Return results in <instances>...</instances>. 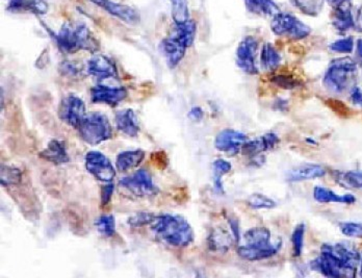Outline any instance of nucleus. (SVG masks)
<instances>
[{
  "instance_id": "1",
  "label": "nucleus",
  "mask_w": 362,
  "mask_h": 278,
  "mask_svg": "<svg viewBox=\"0 0 362 278\" xmlns=\"http://www.w3.org/2000/svg\"><path fill=\"white\" fill-rule=\"evenodd\" d=\"M361 254L346 243L324 244L321 254L310 262L311 270L327 277H354Z\"/></svg>"
},
{
  "instance_id": "2",
  "label": "nucleus",
  "mask_w": 362,
  "mask_h": 278,
  "mask_svg": "<svg viewBox=\"0 0 362 278\" xmlns=\"http://www.w3.org/2000/svg\"><path fill=\"white\" fill-rule=\"evenodd\" d=\"M149 226L160 241L171 247H188L194 242V231L188 220L182 216L154 214Z\"/></svg>"
},
{
  "instance_id": "3",
  "label": "nucleus",
  "mask_w": 362,
  "mask_h": 278,
  "mask_svg": "<svg viewBox=\"0 0 362 278\" xmlns=\"http://www.w3.org/2000/svg\"><path fill=\"white\" fill-rule=\"evenodd\" d=\"M50 35L63 54H75L80 50L95 54L100 48L99 42L84 23H63L58 33Z\"/></svg>"
},
{
  "instance_id": "4",
  "label": "nucleus",
  "mask_w": 362,
  "mask_h": 278,
  "mask_svg": "<svg viewBox=\"0 0 362 278\" xmlns=\"http://www.w3.org/2000/svg\"><path fill=\"white\" fill-rule=\"evenodd\" d=\"M272 235L266 227H253L243 235L245 244L239 246L238 254L248 262H259L272 258L280 250L282 243L271 241Z\"/></svg>"
},
{
  "instance_id": "5",
  "label": "nucleus",
  "mask_w": 362,
  "mask_h": 278,
  "mask_svg": "<svg viewBox=\"0 0 362 278\" xmlns=\"http://www.w3.org/2000/svg\"><path fill=\"white\" fill-rule=\"evenodd\" d=\"M359 70L355 59L349 57H336L332 59L323 78V85L333 94H342L352 89L355 74Z\"/></svg>"
},
{
  "instance_id": "6",
  "label": "nucleus",
  "mask_w": 362,
  "mask_h": 278,
  "mask_svg": "<svg viewBox=\"0 0 362 278\" xmlns=\"http://www.w3.org/2000/svg\"><path fill=\"white\" fill-rule=\"evenodd\" d=\"M77 129L80 138L89 145H99L113 137L111 122L109 118L101 112L86 115Z\"/></svg>"
},
{
  "instance_id": "7",
  "label": "nucleus",
  "mask_w": 362,
  "mask_h": 278,
  "mask_svg": "<svg viewBox=\"0 0 362 278\" xmlns=\"http://www.w3.org/2000/svg\"><path fill=\"white\" fill-rule=\"evenodd\" d=\"M270 27L274 35L289 38L294 41L306 39L311 34L310 27L289 13H277L272 17Z\"/></svg>"
},
{
  "instance_id": "8",
  "label": "nucleus",
  "mask_w": 362,
  "mask_h": 278,
  "mask_svg": "<svg viewBox=\"0 0 362 278\" xmlns=\"http://www.w3.org/2000/svg\"><path fill=\"white\" fill-rule=\"evenodd\" d=\"M119 184L137 197H151L158 194V188L154 184L151 174L145 169L137 170L133 175L120 180Z\"/></svg>"
},
{
  "instance_id": "9",
  "label": "nucleus",
  "mask_w": 362,
  "mask_h": 278,
  "mask_svg": "<svg viewBox=\"0 0 362 278\" xmlns=\"http://www.w3.org/2000/svg\"><path fill=\"white\" fill-rule=\"evenodd\" d=\"M258 40L253 36H246L239 44L236 52V66L249 75L259 73L256 56H257Z\"/></svg>"
},
{
  "instance_id": "10",
  "label": "nucleus",
  "mask_w": 362,
  "mask_h": 278,
  "mask_svg": "<svg viewBox=\"0 0 362 278\" xmlns=\"http://www.w3.org/2000/svg\"><path fill=\"white\" fill-rule=\"evenodd\" d=\"M59 117L66 124L77 129L86 117L84 101L73 94L63 97L59 107Z\"/></svg>"
},
{
  "instance_id": "11",
  "label": "nucleus",
  "mask_w": 362,
  "mask_h": 278,
  "mask_svg": "<svg viewBox=\"0 0 362 278\" xmlns=\"http://www.w3.org/2000/svg\"><path fill=\"white\" fill-rule=\"evenodd\" d=\"M86 168L99 182H112L116 176L114 165L100 152H89L86 154Z\"/></svg>"
},
{
  "instance_id": "12",
  "label": "nucleus",
  "mask_w": 362,
  "mask_h": 278,
  "mask_svg": "<svg viewBox=\"0 0 362 278\" xmlns=\"http://www.w3.org/2000/svg\"><path fill=\"white\" fill-rule=\"evenodd\" d=\"M248 141L247 136L232 129H225L218 133L215 140V147L228 156L240 154L243 144Z\"/></svg>"
},
{
  "instance_id": "13",
  "label": "nucleus",
  "mask_w": 362,
  "mask_h": 278,
  "mask_svg": "<svg viewBox=\"0 0 362 278\" xmlns=\"http://www.w3.org/2000/svg\"><path fill=\"white\" fill-rule=\"evenodd\" d=\"M88 1L109 13L110 15L116 17L126 24L135 25L141 20L139 13L135 8L126 6V4L118 3V2L112 1V0H88Z\"/></svg>"
},
{
  "instance_id": "14",
  "label": "nucleus",
  "mask_w": 362,
  "mask_h": 278,
  "mask_svg": "<svg viewBox=\"0 0 362 278\" xmlns=\"http://www.w3.org/2000/svg\"><path fill=\"white\" fill-rule=\"evenodd\" d=\"M86 72L89 75L94 76L98 80L117 78L118 71L115 63L110 57L103 54H95L86 64Z\"/></svg>"
},
{
  "instance_id": "15",
  "label": "nucleus",
  "mask_w": 362,
  "mask_h": 278,
  "mask_svg": "<svg viewBox=\"0 0 362 278\" xmlns=\"http://www.w3.org/2000/svg\"><path fill=\"white\" fill-rule=\"evenodd\" d=\"M126 97L127 90L122 87L114 88L105 85H97L91 89V101L94 103H105L111 107H116Z\"/></svg>"
},
{
  "instance_id": "16",
  "label": "nucleus",
  "mask_w": 362,
  "mask_h": 278,
  "mask_svg": "<svg viewBox=\"0 0 362 278\" xmlns=\"http://www.w3.org/2000/svg\"><path fill=\"white\" fill-rule=\"evenodd\" d=\"M331 23L333 29L340 35H346L349 31H354V15L352 12V2L333 8Z\"/></svg>"
},
{
  "instance_id": "17",
  "label": "nucleus",
  "mask_w": 362,
  "mask_h": 278,
  "mask_svg": "<svg viewBox=\"0 0 362 278\" xmlns=\"http://www.w3.org/2000/svg\"><path fill=\"white\" fill-rule=\"evenodd\" d=\"M280 139L276 133H269L260 136L257 139L247 141L241 148V154L243 156H256L262 152H268L278 145Z\"/></svg>"
},
{
  "instance_id": "18",
  "label": "nucleus",
  "mask_w": 362,
  "mask_h": 278,
  "mask_svg": "<svg viewBox=\"0 0 362 278\" xmlns=\"http://www.w3.org/2000/svg\"><path fill=\"white\" fill-rule=\"evenodd\" d=\"M160 52H162L165 59H166L167 65L171 69L179 66V64L181 63L182 59L186 56V50H188L186 46L182 45L181 42L177 41L171 35L165 38L160 42Z\"/></svg>"
},
{
  "instance_id": "19",
  "label": "nucleus",
  "mask_w": 362,
  "mask_h": 278,
  "mask_svg": "<svg viewBox=\"0 0 362 278\" xmlns=\"http://www.w3.org/2000/svg\"><path fill=\"white\" fill-rule=\"evenodd\" d=\"M6 10L13 14L44 15L48 12V3L45 0H8Z\"/></svg>"
},
{
  "instance_id": "20",
  "label": "nucleus",
  "mask_w": 362,
  "mask_h": 278,
  "mask_svg": "<svg viewBox=\"0 0 362 278\" xmlns=\"http://www.w3.org/2000/svg\"><path fill=\"white\" fill-rule=\"evenodd\" d=\"M116 127L127 137L135 138L139 133V119L131 109L118 112L115 117Z\"/></svg>"
},
{
  "instance_id": "21",
  "label": "nucleus",
  "mask_w": 362,
  "mask_h": 278,
  "mask_svg": "<svg viewBox=\"0 0 362 278\" xmlns=\"http://www.w3.org/2000/svg\"><path fill=\"white\" fill-rule=\"evenodd\" d=\"M326 175V169L321 165L304 164L293 168L287 174V182H298L317 180Z\"/></svg>"
},
{
  "instance_id": "22",
  "label": "nucleus",
  "mask_w": 362,
  "mask_h": 278,
  "mask_svg": "<svg viewBox=\"0 0 362 278\" xmlns=\"http://www.w3.org/2000/svg\"><path fill=\"white\" fill-rule=\"evenodd\" d=\"M39 156L42 160L47 161L54 165L66 164L70 161L65 142L60 140L50 141L47 147L40 152Z\"/></svg>"
},
{
  "instance_id": "23",
  "label": "nucleus",
  "mask_w": 362,
  "mask_h": 278,
  "mask_svg": "<svg viewBox=\"0 0 362 278\" xmlns=\"http://www.w3.org/2000/svg\"><path fill=\"white\" fill-rule=\"evenodd\" d=\"M313 197L319 203H345L353 205L356 201L354 195H340L325 186H317L313 189Z\"/></svg>"
},
{
  "instance_id": "24",
  "label": "nucleus",
  "mask_w": 362,
  "mask_h": 278,
  "mask_svg": "<svg viewBox=\"0 0 362 278\" xmlns=\"http://www.w3.org/2000/svg\"><path fill=\"white\" fill-rule=\"evenodd\" d=\"M196 35L197 24L192 19H188L186 22L175 24L174 29L171 34L173 38L181 42L182 45L186 46V48H190L194 44Z\"/></svg>"
},
{
  "instance_id": "25",
  "label": "nucleus",
  "mask_w": 362,
  "mask_h": 278,
  "mask_svg": "<svg viewBox=\"0 0 362 278\" xmlns=\"http://www.w3.org/2000/svg\"><path fill=\"white\" fill-rule=\"evenodd\" d=\"M144 159H145L144 150H126L118 154L116 158V168L120 172H127L139 167Z\"/></svg>"
},
{
  "instance_id": "26",
  "label": "nucleus",
  "mask_w": 362,
  "mask_h": 278,
  "mask_svg": "<svg viewBox=\"0 0 362 278\" xmlns=\"http://www.w3.org/2000/svg\"><path fill=\"white\" fill-rule=\"evenodd\" d=\"M248 12L256 16L273 17L281 12L280 8L274 0H243Z\"/></svg>"
},
{
  "instance_id": "27",
  "label": "nucleus",
  "mask_w": 362,
  "mask_h": 278,
  "mask_svg": "<svg viewBox=\"0 0 362 278\" xmlns=\"http://www.w3.org/2000/svg\"><path fill=\"white\" fill-rule=\"evenodd\" d=\"M259 61L262 69L273 72L278 69L279 66L281 65L282 57L272 43L266 42L260 50Z\"/></svg>"
},
{
  "instance_id": "28",
  "label": "nucleus",
  "mask_w": 362,
  "mask_h": 278,
  "mask_svg": "<svg viewBox=\"0 0 362 278\" xmlns=\"http://www.w3.org/2000/svg\"><path fill=\"white\" fill-rule=\"evenodd\" d=\"M333 176L344 188L362 191V171H335Z\"/></svg>"
},
{
  "instance_id": "29",
  "label": "nucleus",
  "mask_w": 362,
  "mask_h": 278,
  "mask_svg": "<svg viewBox=\"0 0 362 278\" xmlns=\"http://www.w3.org/2000/svg\"><path fill=\"white\" fill-rule=\"evenodd\" d=\"M209 247L215 251L226 252L232 244V237L223 228H216L209 237Z\"/></svg>"
},
{
  "instance_id": "30",
  "label": "nucleus",
  "mask_w": 362,
  "mask_h": 278,
  "mask_svg": "<svg viewBox=\"0 0 362 278\" xmlns=\"http://www.w3.org/2000/svg\"><path fill=\"white\" fill-rule=\"evenodd\" d=\"M289 2L302 14L309 17H317L323 10L326 0H289Z\"/></svg>"
},
{
  "instance_id": "31",
  "label": "nucleus",
  "mask_w": 362,
  "mask_h": 278,
  "mask_svg": "<svg viewBox=\"0 0 362 278\" xmlns=\"http://www.w3.org/2000/svg\"><path fill=\"white\" fill-rule=\"evenodd\" d=\"M232 166L229 162L223 160V159H218L213 162V184H215L216 190L219 192H223V184H222V177L226 174L232 171Z\"/></svg>"
},
{
  "instance_id": "32",
  "label": "nucleus",
  "mask_w": 362,
  "mask_h": 278,
  "mask_svg": "<svg viewBox=\"0 0 362 278\" xmlns=\"http://www.w3.org/2000/svg\"><path fill=\"white\" fill-rule=\"evenodd\" d=\"M171 14L175 24L186 22L190 19V10H188V0H171Z\"/></svg>"
},
{
  "instance_id": "33",
  "label": "nucleus",
  "mask_w": 362,
  "mask_h": 278,
  "mask_svg": "<svg viewBox=\"0 0 362 278\" xmlns=\"http://www.w3.org/2000/svg\"><path fill=\"white\" fill-rule=\"evenodd\" d=\"M95 226L103 237H112L115 235L116 220L113 215H103L97 218Z\"/></svg>"
},
{
  "instance_id": "34",
  "label": "nucleus",
  "mask_w": 362,
  "mask_h": 278,
  "mask_svg": "<svg viewBox=\"0 0 362 278\" xmlns=\"http://www.w3.org/2000/svg\"><path fill=\"white\" fill-rule=\"evenodd\" d=\"M355 45L356 43H355L354 38L349 36V37L342 38V39L332 42L328 48L330 52H335V54H350L354 52Z\"/></svg>"
},
{
  "instance_id": "35",
  "label": "nucleus",
  "mask_w": 362,
  "mask_h": 278,
  "mask_svg": "<svg viewBox=\"0 0 362 278\" xmlns=\"http://www.w3.org/2000/svg\"><path fill=\"white\" fill-rule=\"evenodd\" d=\"M247 205L253 210H272L276 207V201L266 195L255 193L247 199Z\"/></svg>"
},
{
  "instance_id": "36",
  "label": "nucleus",
  "mask_w": 362,
  "mask_h": 278,
  "mask_svg": "<svg viewBox=\"0 0 362 278\" xmlns=\"http://www.w3.org/2000/svg\"><path fill=\"white\" fill-rule=\"evenodd\" d=\"M22 173L20 170L12 166L1 167V184L3 186H16L21 182Z\"/></svg>"
},
{
  "instance_id": "37",
  "label": "nucleus",
  "mask_w": 362,
  "mask_h": 278,
  "mask_svg": "<svg viewBox=\"0 0 362 278\" xmlns=\"http://www.w3.org/2000/svg\"><path fill=\"white\" fill-rule=\"evenodd\" d=\"M305 225L299 224L292 233V244H293L294 256L299 258L304 247Z\"/></svg>"
},
{
  "instance_id": "38",
  "label": "nucleus",
  "mask_w": 362,
  "mask_h": 278,
  "mask_svg": "<svg viewBox=\"0 0 362 278\" xmlns=\"http://www.w3.org/2000/svg\"><path fill=\"white\" fill-rule=\"evenodd\" d=\"M273 84L283 89H294L299 86V80H296L294 76L287 75V74H276L272 76Z\"/></svg>"
},
{
  "instance_id": "39",
  "label": "nucleus",
  "mask_w": 362,
  "mask_h": 278,
  "mask_svg": "<svg viewBox=\"0 0 362 278\" xmlns=\"http://www.w3.org/2000/svg\"><path fill=\"white\" fill-rule=\"evenodd\" d=\"M340 228L347 237L362 239V223L342 222L340 223Z\"/></svg>"
},
{
  "instance_id": "40",
  "label": "nucleus",
  "mask_w": 362,
  "mask_h": 278,
  "mask_svg": "<svg viewBox=\"0 0 362 278\" xmlns=\"http://www.w3.org/2000/svg\"><path fill=\"white\" fill-rule=\"evenodd\" d=\"M153 213H148V212H141V213L135 214L133 217L129 218L128 224L133 227H143L149 225L153 219Z\"/></svg>"
},
{
  "instance_id": "41",
  "label": "nucleus",
  "mask_w": 362,
  "mask_h": 278,
  "mask_svg": "<svg viewBox=\"0 0 362 278\" xmlns=\"http://www.w3.org/2000/svg\"><path fill=\"white\" fill-rule=\"evenodd\" d=\"M114 191H115V186L112 182H107V184L101 188V205H109L112 196H113Z\"/></svg>"
},
{
  "instance_id": "42",
  "label": "nucleus",
  "mask_w": 362,
  "mask_h": 278,
  "mask_svg": "<svg viewBox=\"0 0 362 278\" xmlns=\"http://www.w3.org/2000/svg\"><path fill=\"white\" fill-rule=\"evenodd\" d=\"M350 101L353 105L362 108V89L361 87H352L350 90Z\"/></svg>"
},
{
  "instance_id": "43",
  "label": "nucleus",
  "mask_w": 362,
  "mask_h": 278,
  "mask_svg": "<svg viewBox=\"0 0 362 278\" xmlns=\"http://www.w3.org/2000/svg\"><path fill=\"white\" fill-rule=\"evenodd\" d=\"M63 74L70 76H75L80 72V69L73 63H63L61 67Z\"/></svg>"
},
{
  "instance_id": "44",
  "label": "nucleus",
  "mask_w": 362,
  "mask_h": 278,
  "mask_svg": "<svg viewBox=\"0 0 362 278\" xmlns=\"http://www.w3.org/2000/svg\"><path fill=\"white\" fill-rule=\"evenodd\" d=\"M354 31L356 33L362 34V2L357 8L356 14L354 16Z\"/></svg>"
},
{
  "instance_id": "45",
  "label": "nucleus",
  "mask_w": 362,
  "mask_h": 278,
  "mask_svg": "<svg viewBox=\"0 0 362 278\" xmlns=\"http://www.w3.org/2000/svg\"><path fill=\"white\" fill-rule=\"evenodd\" d=\"M203 115H204V112H203L202 109H201V108L194 107L192 108V110H190L188 116H190V118H192L193 120L199 121L203 118Z\"/></svg>"
},
{
  "instance_id": "46",
  "label": "nucleus",
  "mask_w": 362,
  "mask_h": 278,
  "mask_svg": "<svg viewBox=\"0 0 362 278\" xmlns=\"http://www.w3.org/2000/svg\"><path fill=\"white\" fill-rule=\"evenodd\" d=\"M326 2H327L332 8H338V6H342V4L352 2V0H326Z\"/></svg>"
},
{
  "instance_id": "47",
  "label": "nucleus",
  "mask_w": 362,
  "mask_h": 278,
  "mask_svg": "<svg viewBox=\"0 0 362 278\" xmlns=\"http://www.w3.org/2000/svg\"><path fill=\"white\" fill-rule=\"evenodd\" d=\"M356 54L357 57H359V63L362 66V38L361 39L357 40L356 42Z\"/></svg>"
},
{
  "instance_id": "48",
  "label": "nucleus",
  "mask_w": 362,
  "mask_h": 278,
  "mask_svg": "<svg viewBox=\"0 0 362 278\" xmlns=\"http://www.w3.org/2000/svg\"><path fill=\"white\" fill-rule=\"evenodd\" d=\"M359 266H361V277H362V254H361V262H359Z\"/></svg>"
}]
</instances>
